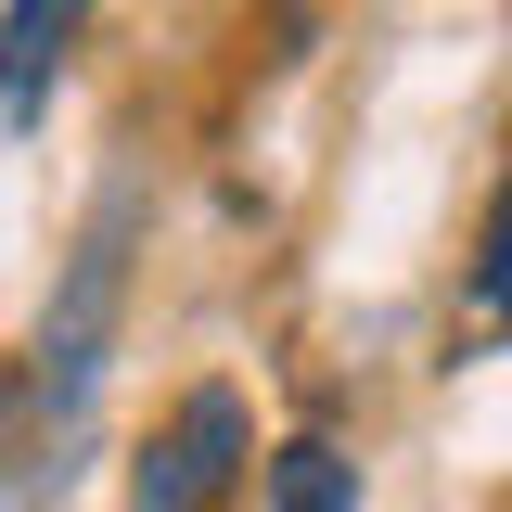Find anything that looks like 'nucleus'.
<instances>
[{
  "label": "nucleus",
  "mask_w": 512,
  "mask_h": 512,
  "mask_svg": "<svg viewBox=\"0 0 512 512\" xmlns=\"http://www.w3.org/2000/svg\"><path fill=\"white\" fill-rule=\"evenodd\" d=\"M269 512H359V461L333 436H295L282 461H269Z\"/></svg>",
  "instance_id": "f03ea898"
},
{
  "label": "nucleus",
  "mask_w": 512,
  "mask_h": 512,
  "mask_svg": "<svg viewBox=\"0 0 512 512\" xmlns=\"http://www.w3.org/2000/svg\"><path fill=\"white\" fill-rule=\"evenodd\" d=\"M64 26H77V0H26V13H13V52H0V116H39V64L64 52Z\"/></svg>",
  "instance_id": "7ed1b4c3"
},
{
  "label": "nucleus",
  "mask_w": 512,
  "mask_h": 512,
  "mask_svg": "<svg viewBox=\"0 0 512 512\" xmlns=\"http://www.w3.org/2000/svg\"><path fill=\"white\" fill-rule=\"evenodd\" d=\"M244 461H256L244 397H231V384H192L180 410L154 423V448L128 461V512H218L244 487Z\"/></svg>",
  "instance_id": "f257e3e1"
},
{
  "label": "nucleus",
  "mask_w": 512,
  "mask_h": 512,
  "mask_svg": "<svg viewBox=\"0 0 512 512\" xmlns=\"http://www.w3.org/2000/svg\"><path fill=\"white\" fill-rule=\"evenodd\" d=\"M487 320H512V180H500V231H487Z\"/></svg>",
  "instance_id": "20e7f679"
}]
</instances>
